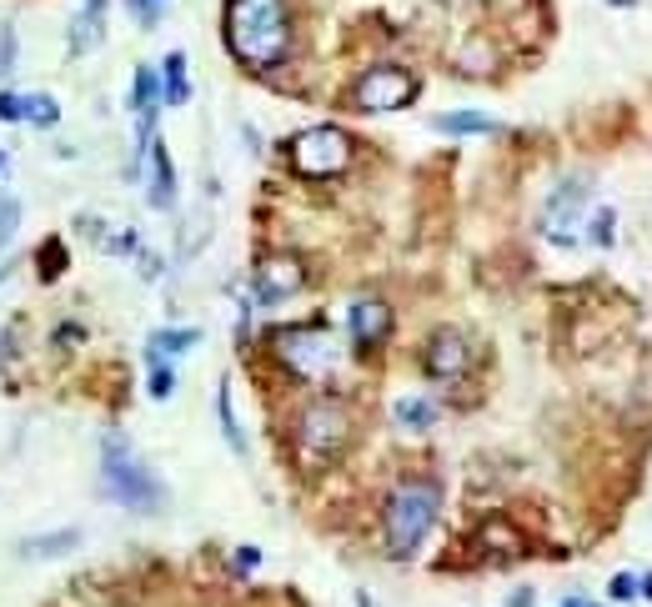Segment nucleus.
Returning a JSON list of instances; mask_svg holds the SVG:
<instances>
[{
    "label": "nucleus",
    "instance_id": "f257e3e1",
    "mask_svg": "<svg viewBox=\"0 0 652 607\" xmlns=\"http://www.w3.org/2000/svg\"><path fill=\"white\" fill-rule=\"evenodd\" d=\"M226 46L251 71L281 66L291 46L286 0H226Z\"/></svg>",
    "mask_w": 652,
    "mask_h": 607
},
{
    "label": "nucleus",
    "instance_id": "f03ea898",
    "mask_svg": "<svg viewBox=\"0 0 652 607\" xmlns=\"http://www.w3.org/2000/svg\"><path fill=\"white\" fill-rule=\"evenodd\" d=\"M437 512H442V487H437V482H427V477L397 482L392 497H387V512H382L387 552H392V557H412V552L427 542Z\"/></svg>",
    "mask_w": 652,
    "mask_h": 607
},
{
    "label": "nucleus",
    "instance_id": "7ed1b4c3",
    "mask_svg": "<svg viewBox=\"0 0 652 607\" xmlns=\"http://www.w3.org/2000/svg\"><path fill=\"white\" fill-rule=\"evenodd\" d=\"M101 487L131 512H161L166 502L161 477L131 452L126 437H101Z\"/></svg>",
    "mask_w": 652,
    "mask_h": 607
},
{
    "label": "nucleus",
    "instance_id": "20e7f679",
    "mask_svg": "<svg viewBox=\"0 0 652 607\" xmlns=\"http://www.w3.org/2000/svg\"><path fill=\"white\" fill-rule=\"evenodd\" d=\"M352 442V407L337 397H311L296 417V457L306 467H326L337 462Z\"/></svg>",
    "mask_w": 652,
    "mask_h": 607
},
{
    "label": "nucleus",
    "instance_id": "39448f33",
    "mask_svg": "<svg viewBox=\"0 0 652 607\" xmlns=\"http://www.w3.org/2000/svg\"><path fill=\"white\" fill-rule=\"evenodd\" d=\"M271 347H276V357H281L301 382H326V377L342 367V347L326 337L321 327H281V332L271 337Z\"/></svg>",
    "mask_w": 652,
    "mask_h": 607
},
{
    "label": "nucleus",
    "instance_id": "423d86ee",
    "mask_svg": "<svg viewBox=\"0 0 652 607\" xmlns=\"http://www.w3.org/2000/svg\"><path fill=\"white\" fill-rule=\"evenodd\" d=\"M291 166L311 181H326V176H342L352 166V141L347 131L337 126H311L291 141Z\"/></svg>",
    "mask_w": 652,
    "mask_h": 607
},
{
    "label": "nucleus",
    "instance_id": "0eeeda50",
    "mask_svg": "<svg viewBox=\"0 0 652 607\" xmlns=\"http://www.w3.org/2000/svg\"><path fill=\"white\" fill-rule=\"evenodd\" d=\"M587 206H592V181L587 176H567L552 186L547 206H542V236L552 246H577L582 236V221H587Z\"/></svg>",
    "mask_w": 652,
    "mask_h": 607
},
{
    "label": "nucleus",
    "instance_id": "6e6552de",
    "mask_svg": "<svg viewBox=\"0 0 652 607\" xmlns=\"http://www.w3.org/2000/svg\"><path fill=\"white\" fill-rule=\"evenodd\" d=\"M412 101H417V76L402 66H372L352 86V106H362V111H402Z\"/></svg>",
    "mask_w": 652,
    "mask_h": 607
},
{
    "label": "nucleus",
    "instance_id": "1a4fd4ad",
    "mask_svg": "<svg viewBox=\"0 0 652 607\" xmlns=\"http://www.w3.org/2000/svg\"><path fill=\"white\" fill-rule=\"evenodd\" d=\"M306 286V266L296 256H266L251 276V291L261 307H281V301H291L296 291Z\"/></svg>",
    "mask_w": 652,
    "mask_h": 607
},
{
    "label": "nucleus",
    "instance_id": "9d476101",
    "mask_svg": "<svg viewBox=\"0 0 652 607\" xmlns=\"http://www.w3.org/2000/svg\"><path fill=\"white\" fill-rule=\"evenodd\" d=\"M347 327H352L357 347H382L392 337V307H387V301H377V296H362V301H352Z\"/></svg>",
    "mask_w": 652,
    "mask_h": 607
},
{
    "label": "nucleus",
    "instance_id": "9b49d317",
    "mask_svg": "<svg viewBox=\"0 0 652 607\" xmlns=\"http://www.w3.org/2000/svg\"><path fill=\"white\" fill-rule=\"evenodd\" d=\"M0 121H16V126H56L61 121V101L46 96V91H31V96H11L0 91Z\"/></svg>",
    "mask_w": 652,
    "mask_h": 607
},
{
    "label": "nucleus",
    "instance_id": "f8f14e48",
    "mask_svg": "<svg viewBox=\"0 0 652 607\" xmlns=\"http://www.w3.org/2000/svg\"><path fill=\"white\" fill-rule=\"evenodd\" d=\"M422 367H427V377H437V382H457V377L467 372V342H462V332H437V337L427 342Z\"/></svg>",
    "mask_w": 652,
    "mask_h": 607
},
{
    "label": "nucleus",
    "instance_id": "ddd939ff",
    "mask_svg": "<svg viewBox=\"0 0 652 607\" xmlns=\"http://www.w3.org/2000/svg\"><path fill=\"white\" fill-rule=\"evenodd\" d=\"M106 6H111V0H81V11L71 21V56L76 61L101 51V41H106Z\"/></svg>",
    "mask_w": 652,
    "mask_h": 607
},
{
    "label": "nucleus",
    "instance_id": "4468645a",
    "mask_svg": "<svg viewBox=\"0 0 652 607\" xmlns=\"http://www.w3.org/2000/svg\"><path fill=\"white\" fill-rule=\"evenodd\" d=\"M81 547V527H61V532H41V537H26L16 542V557L26 562H51V557H66Z\"/></svg>",
    "mask_w": 652,
    "mask_h": 607
},
{
    "label": "nucleus",
    "instance_id": "2eb2a0df",
    "mask_svg": "<svg viewBox=\"0 0 652 607\" xmlns=\"http://www.w3.org/2000/svg\"><path fill=\"white\" fill-rule=\"evenodd\" d=\"M432 126L447 136H497L502 131V121L482 116V111H442V116H432Z\"/></svg>",
    "mask_w": 652,
    "mask_h": 607
},
{
    "label": "nucleus",
    "instance_id": "dca6fc26",
    "mask_svg": "<svg viewBox=\"0 0 652 607\" xmlns=\"http://www.w3.org/2000/svg\"><path fill=\"white\" fill-rule=\"evenodd\" d=\"M161 101H166V106H186V101H191L186 51H166V61H161Z\"/></svg>",
    "mask_w": 652,
    "mask_h": 607
},
{
    "label": "nucleus",
    "instance_id": "f3484780",
    "mask_svg": "<svg viewBox=\"0 0 652 607\" xmlns=\"http://www.w3.org/2000/svg\"><path fill=\"white\" fill-rule=\"evenodd\" d=\"M151 206H171L176 201V176H171V156L161 141H151Z\"/></svg>",
    "mask_w": 652,
    "mask_h": 607
},
{
    "label": "nucleus",
    "instance_id": "a211bd4d",
    "mask_svg": "<svg viewBox=\"0 0 652 607\" xmlns=\"http://www.w3.org/2000/svg\"><path fill=\"white\" fill-rule=\"evenodd\" d=\"M392 417H397V427H402V432H432L437 407H432V397H397Z\"/></svg>",
    "mask_w": 652,
    "mask_h": 607
},
{
    "label": "nucleus",
    "instance_id": "6ab92c4d",
    "mask_svg": "<svg viewBox=\"0 0 652 607\" xmlns=\"http://www.w3.org/2000/svg\"><path fill=\"white\" fill-rule=\"evenodd\" d=\"M196 342H201V332H196V327H166V332H156V337H151V347H146V352H151V357H181V352H191Z\"/></svg>",
    "mask_w": 652,
    "mask_h": 607
},
{
    "label": "nucleus",
    "instance_id": "aec40b11",
    "mask_svg": "<svg viewBox=\"0 0 652 607\" xmlns=\"http://www.w3.org/2000/svg\"><path fill=\"white\" fill-rule=\"evenodd\" d=\"M216 417H221V437L231 442V452L246 457V432H241V422H236V412H231V387H226V382L216 387Z\"/></svg>",
    "mask_w": 652,
    "mask_h": 607
},
{
    "label": "nucleus",
    "instance_id": "412c9836",
    "mask_svg": "<svg viewBox=\"0 0 652 607\" xmlns=\"http://www.w3.org/2000/svg\"><path fill=\"white\" fill-rule=\"evenodd\" d=\"M16 231H21V201L11 191H0V251L16 241Z\"/></svg>",
    "mask_w": 652,
    "mask_h": 607
},
{
    "label": "nucleus",
    "instance_id": "4be33fe9",
    "mask_svg": "<svg viewBox=\"0 0 652 607\" xmlns=\"http://www.w3.org/2000/svg\"><path fill=\"white\" fill-rule=\"evenodd\" d=\"M587 236H592L597 246H612V236H617V211H612V206H597L592 221H587Z\"/></svg>",
    "mask_w": 652,
    "mask_h": 607
},
{
    "label": "nucleus",
    "instance_id": "5701e85b",
    "mask_svg": "<svg viewBox=\"0 0 652 607\" xmlns=\"http://www.w3.org/2000/svg\"><path fill=\"white\" fill-rule=\"evenodd\" d=\"M146 362H151V397H156V402H166V397H171V387H176V372H171L161 357H151V352H146Z\"/></svg>",
    "mask_w": 652,
    "mask_h": 607
},
{
    "label": "nucleus",
    "instance_id": "b1692460",
    "mask_svg": "<svg viewBox=\"0 0 652 607\" xmlns=\"http://www.w3.org/2000/svg\"><path fill=\"white\" fill-rule=\"evenodd\" d=\"M16 51H21V41H16V26H0V81L11 76V66H16Z\"/></svg>",
    "mask_w": 652,
    "mask_h": 607
},
{
    "label": "nucleus",
    "instance_id": "393cba45",
    "mask_svg": "<svg viewBox=\"0 0 652 607\" xmlns=\"http://www.w3.org/2000/svg\"><path fill=\"white\" fill-rule=\"evenodd\" d=\"M126 6H131V16H136L146 31H156V26H161V0H126Z\"/></svg>",
    "mask_w": 652,
    "mask_h": 607
},
{
    "label": "nucleus",
    "instance_id": "a878e982",
    "mask_svg": "<svg viewBox=\"0 0 652 607\" xmlns=\"http://www.w3.org/2000/svg\"><path fill=\"white\" fill-rule=\"evenodd\" d=\"M637 592H642V577H632V572L612 577V597H637Z\"/></svg>",
    "mask_w": 652,
    "mask_h": 607
},
{
    "label": "nucleus",
    "instance_id": "bb28decb",
    "mask_svg": "<svg viewBox=\"0 0 652 607\" xmlns=\"http://www.w3.org/2000/svg\"><path fill=\"white\" fill-rule=\"evenodd\" d=\"M607 6H617V11H632V6H637V0H607Z\"/></svg>",
    "mask_w": 652,
    "mask_h": 607
},
{
    "label": "nucleus",
    "instance_id": "cd10ccee",
    "mask_svg": "<svg viewBox=\"0 0 652 607\" xmlns=\"http://www.w3.org/2000/svg\"><path fill=\"white\" fill-rule=\"evenodd\" d=\"M642 597H652V572H647V577H642Z\"/></svg>",
    "mask_w": 652,
    "mask_h": 607
},
{
    "label": "nucleus",
    "instance_id": "c85d7f7f",
    "mask_svg": "<svg viewBox=\"0 0 652 607\" xmlns=\"http://www.w3.org/2000/svg\"><path fill=\"white\" fill-rule=\"evenodd\" d=\"M357 607H377V602H372V597H367V592H362V597H357Z\"/></svg>",
    "mask_w": 652,
    "mask_h": 607
}]
</instances>
